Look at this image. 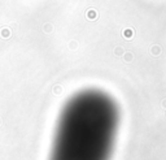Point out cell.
<instances>
[{
    "label": "cell",
    "mask_w": 166,
    "mask_h": 160,
    "mask_svg": "<svg viewBox=\"0 0 166 160\" xmlns=\"http://www.w3.org/2000/svg\"><path fill=\"white\" fill-rule=\"evenodd\" d=\"M118 126L116 100L101 90H82L58 115L49 160H110Z\"/></svg>",
    "instance_id": "1"
}]
</instances>
